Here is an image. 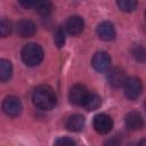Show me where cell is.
I'll return each instance as SVG.
<instances>
[{
    "instance_id": "6da1fadb",
    "label": "cell",
    "mask_w": 146,
    "mask_h": 146,
    "mask_svg": "<svg viewBox=\"0 0 146 146\" xmlns=\"http://www.w3.org/2000/svg\"><path fill=\"white\" fill-rule=\"evenodd\" d=\"M33 104L43 111H50L56 106L57 97L52 88L49 86H39L32 95Z\"/></svg>"
},
{
    "instance_id": "7a4b0ae2",
    "label": "cell",
    "mask_w": 146,
    "mask_h": 146,
    "mask_svg": "<svg viewBox=\"0 0 146 146\" xmlns=\"http://www.w3.org/2000/svg\"><path fill=\"white\" fill-rule=\"evenodd\" d=\"M22 60L27 66H36L43 59V50L36 43H27L23 47L21 52Z\"/></svg>"
},
{
    "instance_id": "3957f363",
    "label": "cell",
    "mask_w": 146,
    "mask_h": 146,
    "mask_svg": "<svg viewBox=\"0 0 146 146\" xmlns=\"http://www.w3.org/2000/svg\"><path fill=\"white\" fill-rule=\"evenodd\" d=\"M122 87L124 89L125 97L130 100L137 99L143 92V83H141L140 79L136 78V76L127 78Z\"/></svg>"
},
{
    "instance_id": "277c9868",
    "label": "cell",
    "mask_w": 146,
    "mask_h": 146,
    "mask_svg": "<svg viewBox=\"0 0 146 146\" xmlns=\"http://www.w3.org/2000/svg\"><path fill=\"white\" fill-rule=\"evenodd\" d=\"M22 110H23L22 103L19 98H17L16 96H8L2 102V111L8 116H11V117L18 116Z\"/></svg>"
},
{
    "instance_id": "5b68a950",
    "label": "cell",
    "mask_w": 146,
    "mask_h": 146,
    "mask_svg": "<svg viewBox=\"0 0 146 146\" xmlns=\"http://www.w3.org/2000/svg\"><path fill=\"white\" fill-rule=\"evenodd\" d=\"M94 129L99 135H107L113 128V120L107 114L100 113L94 117Z\"/></svg>"
},
{
    "instance_id": "8992f818",
    "label": "cell",
    "mask_w": 146,
    "mask_h": 146,
    "mask_svg": "<svg viewBox=\"0 0 146 146\" xmlns=\"http://www.w3.org/2000/svg\"><path fill=\"white\" fill-rule=\"evenodd\" d=\"M91 64L97 72H107L111 67V57L105 51H98L92 56Z\"/></svg>"
},
{
    "instance_id": "52a82bcc",
    "label": "cell",
    "mask_w": 146,
    "mask_h": 146,
    "mask_svg": "<svg viewBox=\"0 0 146 146\" xmlns=\"http://www.w3.org/2000/svg\"><path fill=\"white\" fill-rule=\"evenodd\" d=\"M88 90L86 89L84 86L82 84H74L71 87L70 92H68V99L72 104L78 105V106H82L87 95H88Z\"/></svg>"
},
{
    "instance_id": "ba28073f",
    "label": "cell",
    "mask_w": 146,
    "mask_h": 146,
    "mask_svg": "<svg viewBox=\"0 0 146 146\" xmlns=\"http://www.w3.org/2000/svg\"><path fill=\"white\" fill-rule=\"evenodd\" d=\"M16 33L21 38H31L36 32V26L32 21L29 19H21L16 23Z\"/></svg>"
},
{
    "instance_id": "9c48e42d",
    "label": "cell",
    "mask_w": 146,
    "mask_h": 146,
    "mask_svg": "<svg viewBox=\"0 0 146 146\" xmlns=\"http://www.w3.org/2000/svg\"><path fill=\"white\" fill-rule=\"evenodd\" d=\"M96 33H97L98 38L103 41H112V40H114V38L116 35L114 25L107 21L98 24V26L96 29Z\"/></svg>"
},
{
    "instance_id": "30bf717a",
    "label": "cell",
    "mask_w": 146,
    "mask_h": 146,
    "mask_svg": "<svg viewBox=\"0 0 146 146\" xmlns=\"http://www.w3.org/2000/svg\"><path fill=\"white\" fill-rule=\"evenodd\" d=\"M84 27V22L82 19V17L80 16H71L68 17V19L66 21L65 24V29L67 31L68 34L71 35H78L83 31Z\"/></svg>"
},
{
    "instance_id": "8fae6325",
    "label": "cell",
    "mask_w": 146,
    "mask_h": 146,
    "mask_svg": "<svg viewBox=\"0 0 146 146\" xmlns=\"http://www.w3.org/2000/svg\"><path fill=\"white\" fill-rule=\"evenodd\" d=\"M125 125L129 130H140L144 127V119L139 112L131 111L125 115Z\"/></svg>"
},
{
    "instance_id": "7c38bea8",
    "label": "cell",
    "mask_w": 146,
    "mask_h": 146,
    "mask_svg": "<svg viewBox=\"0 0 146 146\" xmlns=\"http://www.w3.org/2000/svg\"><path fill=\"white\" fill-rule=\"evenodd\" d=\"M125 79H127V76H125L124 71L122 68H119V67L111 70L108 72V75H107L108 83L114 88H121L123 86Z\"/></svg>"
},
{
    "instance_id": "4fadbf2b",
    "label": "cell",
    "mask_w": 146,
    "mask_h": 146,
    "mask_svg": "<svg viewBox=\"0 0 146 146\" xmlns=\"http://www.w3.org/2000/svg\"><path fill=\"white\" fill-rule=\"evenodd\" d=\"M84 117L81 115V114H73L71 115L67 121H66V128L70 130V131H73V132H79L83 129L84 127Z\"/></svg>"
},
{
    "instance_id": "5bb4252c",
    "label": "cell",
    "mask_w": 146,
    "mask_h": 146,
    "mask_svg": "<svg viewBox=\"0 0 146 146\" xmlns=\"http://www.w3.org/2000/svg\"><path fill=\"white\" fill-rule=\"evenodd\" d=\"M100 104H102V99H100V97L97 94H95V92H88V95H87V97H86L82 106L87 111L90 112V111H96L100 106Z\"/></svg>"
},
{
    "instance_id": "9a60e30c",
    "label": "cell",
    "mask_w": 146,
    "mask_h": 146,
    "mask_svg": "<svg viewBox=\"0 0 146 146\" xmlns=\"http://www.w3.org/2000/svg\"><path fill=\"white\" fill-rule=\"evenodd\" d=\"M13 64L7 59H0V82H6L11 78Z\"/></svg>"
},
{
    "instance_id": "2e32d148",
    "label": "cell",
    "mask_w": 146,
    "mask_h": 146,
    "mask_svg": "<svg viewBox=\"0 0 146 146\" xmlns=\"http://www.w3.org/2000/svg\"><path fill=\"white\" fill-rule=\"evenodd\" d=\"M34 7H35L38 14L43 17L49 16L52 10V3L50 0H36Z\"/></svg>"
},
{
    "instance_id": "e0dca14e",
    "label": "cell",
    "mask_w": 146,
    "mask_h": 146,
    "mask_svg": "<svg viewBox=\"0 0 146 146\" xmlns=\"http://www.w3.org/2000/svg\"><path fill=\"white\" fill-rule=\"evenodd\" d=\"M116 5L120 10L124 13H130L137 8L138 0H116Z\"/></svg>"
},
{
    "instance_id": "ac0fdd59",
    "label": "cell",
    "mask_w": 146,
    "mask_h": 146,
    "mask_svg": "<svg viewBox=\"0 0 146 146\" xmlns=\"http://www.w3.org/2000/svg\"><path fill=\"white\" fill-rule=\"evenodd\" d=\"M54 41L58 48H62L65 44V32H64V29L62 26L57 27V30L54 34Z\"/></svg>"
},
{
    "instance_id": "d6986e66",
    "label": "cell",
    "mask_w": 146,
    "mask_h": 146,
    "mask_svg": "<svg viewBox=\"0 0 146 146\" xmlns=\"http://www.w3.org/2000/svg\"><path fill=\"white\" fill-rule=\"evenodd\" d=\"M11 23L7 18H1L0 19V36L6 38L10 34L11 32Z\"/></svg>"
},
{
    "instance_id": "ffe728a7",
    "label": "cell",
    "mask_w": 146,
    "mask_h": 146,
    "mask_svg": "<svg viewBox=\"0 0 146 146\" xmlns=\"http://www.w3.org/2000/svg\"><path fill=\"white\" fill-rule=\"evenodd\" d=\"M132 55H133V57H135L137 60L143 62V60L145 59V49H144V47L140 46V44L135 46V48H133V50H132Z\"/></svg>"
},
{
    "instance_id": "44dd1931",
    "label": "cell",
    "mask_w": 146,
    "mask_h": 146,
    "mask_svg": "<svg viewBox=\"0 0 146 146\" xmlns=\"http://www.w3.org/2000/svg\"><path fill=\"white\" fill-rule=\"evenodd\" d=\"M56 145H74L75 144V140L68 138V137H60L59 139H57L55 141Z\"/></svg>"
},
{
    "instance_id": "7402d4cb",
    "label": "cell",
    "mask_w": 146,
    "mask_h": 146,
    "mask_svg": "<svg viewBox=\"0 0 146 146\" xmlns=\"http://www.w3.org/2000/svg\"><path fill=\"white\" fill-rule=\"evenodd\" d=\"M18 2H19V5L22 7L29 9V8H31V7H33L35 5L36 0H18Z\"/></svg>"
}]
</instances>
